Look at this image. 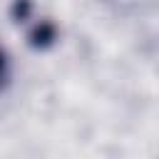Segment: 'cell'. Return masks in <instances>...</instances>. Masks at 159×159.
Wrapping results in <instances>:
<instances>
[{
  "label": "cell",
  "mask_w": 159,
  "mask_h": 159,
  "mask_svg": "<svg viewBox=\"0 0 159 159\" xmlns=\"http://www.w3.org/2000/svg\"><path fill=\"white\" fill-rule=\"evenodd\" d=\"M7 80V60H5V52L0 50V84Z\"/></svg>",
  "instance_id": "cell-1"
}]
</instances>
